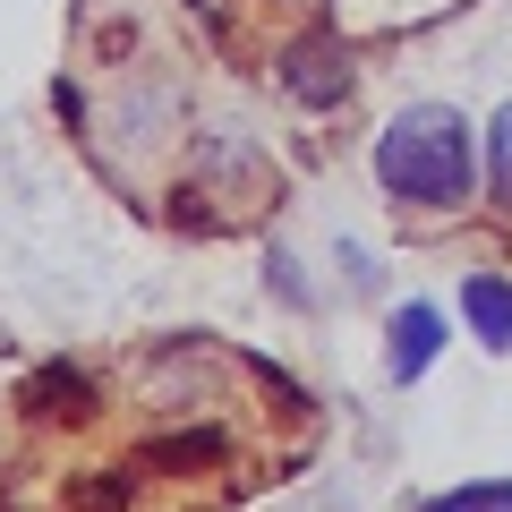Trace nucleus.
I'll use <instances>...</instances> for the list:
<instances>
[{"instance_id":"1","label":"nucleus","mask_w":512,"mask_h":512,"mask_svg":"<svg viewBox=\"0 0 512 512\" xmlns=\"http://www.w3.org/2000/svg\"><path fill=\"white\" fill-rule=\"evenodd\" d=\"M376 180L402 214H453L478 188V137L453 103H410L376 137Z\"/></svg>"},{"instance_id":"2","label":"nucleus","mask_w":512,"mask_h":512,"mask_svg":"<svg viewBox=\"0 0 512 512\" xmlns=\"http://www.w3.org/2000/svg\"><path fill=\"white\" fill-rule=\"evenodd\" d=\"M282 94L308 103V111H333L350 94V52L333 35H299L291 52H282Z\"/></svg>"},{"instance_id":"3","label":"nucleus","mask_w":512,"mask_h":512,"mask_svg":"<svg viewBox=\"0 0 512 512\" xmlns=\"http://www.w3.org/2000/svg\"><path fill=\"white\" fill-rule=\"evenodd\" d=\"M436 350H444V308H427V299L393 308V325H384V376L419 384L427 367H436Z\"/></svg>"},{"instance_id":"4","label":"nucleus","mask_w":512,"mask_h":512,"mask_svg":"<svg viewBox=\"0 0 512 512\" xmlns=\"http://www.w3.org/2000/svg\"><path fill=\"white\" fill-rule=\"evenodd\" d=\"M461 316H470V333L487 350H512V282L504 274H470L461 282Z\"/></svg>"},{"instance_id":"5","label":"nucleus","mask_w":512,"mask_h":512,"mask_svg":"<svg viewBox=\"0 0 512 512\" xmlns=\"http://www.w3.org/2000/svg\"><path fill=\"white\" fill-rule=\"evenodd\" d=\"M86 402H94V384H86V367H69V359H52L26 384V410H35V419H86Z\"/></svg>"},{"instance_id":"6","label":"nucleus","mask_w":512,"mask_h":512,"mask_svg":"<svg viewBox=\"0 0 512 512\" xmlns=\"http://www.w3.org/2000/svg\"><path fill=\"white\" fill-rule=\"evenodd\" d=\"M419 512H512V478H470V487H444V495H427Z\"/></svg>"},{"instance_id":"7","label":"nucleus","mask_w":512,"mask_h":512,"mask_svg":"<svg viewBox=\"0 0 512 512\" xmlns=\"http://www.w3.org/2000/svg\"><path fill=\"white\" fill-rule=\"evenodd\" d=\"M487 188H495V205H512V103L487 128Z\"/></svg>"},{"instance_id":"8","label":"nucleus","mask_w":512,"mask_h":512,"mask_svg":"<svg viewBox=\"0 0 512 512\" xmlns=\"http://www.w3.org/2000/svg\"><path fill=\"white\" fill-rule=\"evenodd\" d=\"M222 453V436L205 427V436H171V444H154V470H197V461H214Z\"/></svg>"},{"instance_id":"9","label":"nucleus","mask_w":512,"mask_h":512,"mask_svg":"<svg viewBox=\"0 0 512 512\" xmlns=\"http://www.w3.org/2000/svg\"><path fill=\"white\" fill-rule=\"evenodd\" d=\"M77 512H128V487H77Z\"/></svg>"}]
</instances>
